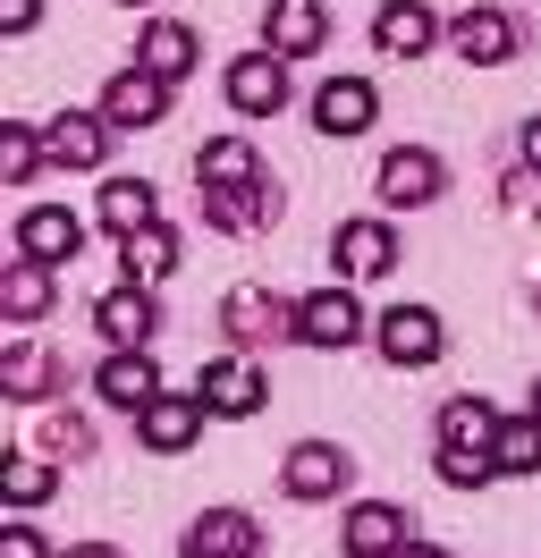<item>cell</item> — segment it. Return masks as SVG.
<instances>
[{"instance_id": "21", "label": "cell", "mask_w": 541, "mask_h": 558, "mask_svg": "<svg viewBox=\"0 0 541 558\" xmlns=\"http://www.w3.org/2000/svg\"><path fill=\"white\" fill-rule=\"evenodd\" d=\"M51 296H60V263L17 254V263L0 271V322H9V330H34V322L51 314Z\"/></svg>"}, {"instance_id": "1", "label": "cell", "mask_w": 541, "mask_h": 558, "mask_svg": "<svg viewBox=\"0 0 541 558\" xmlns=\"http://www.w3.org/2000/svg\"><path fill=\"white\" fill-rule=\"evenodd\" d=\"M220 330H229V348H279V339H297V296H279L263 279H237L229 296H220Z\"/></svg>"}, {"instance_id": "23", "label": "cell", "mask_w": 541, "mask_h": 558, "mask_svg": "<svg viewBox=\"0 0 541 558\" xmlns=\"http://www.w3.org/2000/svg\"><path fill=\"white\" fill-rule=\"evenodd\" d=\"M153 220H161V186H153V178H101L94 229H110V238H135V229H153Z\"/></svg>"}, {"instance_id": "19", "label": "cell", "mask_w": 541, "mask_h": 558, "mask_svg": "<svg viewBox=\"0 0 541 558\" xmlns=\"http://www.w3.org/2000/svg\"><path fill=\"white\" fill-rule=\"evenodd\" d=\"M178 558H263V524L245 517V508H203L178 533Z\"/></svg>"}, {"instance_id": "27", "label": "cell", "mask_w": 541, "mask_h": 558, "mask_svg": "<svg viewBox=\"0 0 541 558\" xmlns=\"http://www.w3.org/2000/svg\"><path fill=\"white\" fill-rule=\"evenodd\" d=\"M51 490H60V465H51L43 449H9V457H0V499H9L17 517H34Z\"/></svg>"}, {"instance_id": "37", "label": "cell", "mask_w": 541, "mask_h": 558, "mask_svg": "<svg viewBox=\"0 0 541 558\" xmlns=\"http://www.w3.org/2000/svg\"><path fill=\"white\" fill-rule=\"evenodd\" d=\"M398 558H448V550H440V542H423V533H414V542H406Z\"/></svg>"}, {"instance_id": "14", "label": "cell", "mask_w": 541, "mask_h": 558, "mask_svg": "<svg viewBox=\"0 0 541 558\" xmlns=\"http://www.w3.org/2000/svg\"><path fill=\"white\" fill-rule=\"evenodd\" d=\"M220 94H229L237 119H279L288 110V60L279 51H245V60H229V76H220Z\"/></svg>"}, {"instance_id": "36", "label": "cell", "mask_w": 541, "mask_h": 558, "mask_svg": "<svg viewBox=\"0 0 541 558\" xmlns=\"http://www.w3.org/2000/svg\"><path fill=\"white\" fill-rule=\"evenodd\" d=\"M516 161H525V170H541V110L525 119V136H516Z\"/></svg>"}, {"instance_id": "26", "label": "cell", "mask_w": 541, "mask_h": 558, "mask_svg": "<svg viewBox=\"0 0 541 558\" xmlns=\"http://www.w3.org/2000/svg\"><path fill=\"white\" fill-rule=\"evenodd\" d=\"M178 263H187V238L169 229V220H153V229H135V238H119V271L144 279V288H161V279H178Z\"/></svg>"}, {"instance_id": "6", "label": "cell", "mask_w": 541, "mask_h": 558, "mask_svg": "<svg viewBox=\"0 0 541 558\" xmlns=\"http://www.w3.org/2000/svg\"><path fill=\"white\" fill-rule=\"evenodd\" d=\"M516 9L500 0H466V9H448V51L466 60V69H507L516 60Z\"/></svg>"}, {"instance_id": "7", "label": "cell", "mask_w": 541, "mask_h": 558, "mask_svg": "<svg viewBox=\"0 0 541 558\" xmlns=\"http://www.w3.org/2000/svg\"><path fill=\"white\" fill-rule=\"evenodd\" d=\"M195 389H203V407H212V423H254V415H263V398H270L263 364H254L245 348L212 355V364L195 373Z\"/></svg>"}, {"instance_id": "29", "label": "cell", "mask_w": 541, "mask_h": 558, "mask_svg": "<svg viewBox=\"0 0 541 558\" xmlns=\"http://www.w3.org/2000/svg\"><path fill=\"white\" fill-rule=\"evenodd\" d=\"M245 178H270L263 153H254V136H212L195 153V186H245Z\"/></svg>"}, {"instance_id": "16", "label": "cell", "mask_w": 541, "mask_h": 558, "mask_svg": "<svg viewBox=\"0 0 541 558\" xmlns=\"http://www.w3.org/2000/svg\"><path fill=\"white\" fill-rule=\"evenodd\" d=\"M372 119H381V85L372 76H322L313 85V136L347 144V136H364Z\"/></svg>"}, {"instance_id": "32", "label": "cell", "mask_w": 541, "mask_h": 558, "mask_svg": "<svg viewBox=\"0 0 541 558\" xmlns=\"http://www.w3.org/2000/svg\"><path fill=\"white\" fill-rule=\"evenodd\" d=\"M432 465H440V483H448V490H491V483H500L491 449H440Z\"/></svg>"}, {"instance_id": "18", "label": "cell", "mask_w": 541, "mask_h": 558, "mask_svg": "<svg viewBox=\"0 0 541 558\" xmlns=\"http://www.w3.org/2000/svg\"><path fill=\"white\" fill-rule=\"evenodd\" d=\"M43 144H51V170H101L110 161V144H119V128L94 110H60V119H43Z\"/></svg>"}, {"instance_id": "8", "label": "cell", "mask_w": 541, "mask_h": 558, "mask_svg": "<svg viewBox=\"0 0 541 558\" xmlns=\"http://www.w3.org/2000/svg\"><path fill=\"white\" fill-rule=\"evenodd\" d=\"M330 263L338 279H389L398 271V229H389V211H356V220H338L330 229Z\"/></svg>"}, {"instance_id": "10", "label": "cell", "mask_w": 541, "mask_h": 558, "mask_svg": "<svg viewBox=\"0 0 541 558\" xmlns=\"http://www.w3.org/2000/svg\"><path fill=\"white\" fill-rule=\"evenodd\" d=\"M169 94H178L169 76H153L144 60H128V69L101 85V119H110L119 136H144V128H161V119H169Z\"/></svg>"}, {"instance_id": "17", "label": "cell", "mask_w": 541, "mask_h": 558, "mask_svg": "<svg viewBox=\"0 0 541 558\" xmlns=\"http://www.w3.org/2000/svg\"><path fill=\"white\" fill-rule=\"evenodd\" d=\"M94 330L110 348H153V330H161V296L144 288V279H119V288H101L94 296Z\"/></svg>"}, {"instance_id": "2", "label": "cell", "mask_w": 541, "mask_h": 558, "mask_svg": "<svg viewBox=\"0 0 541 558\" xmlns=\"http://www.w3.org/2000/svg\"><path fill=\"white\" fill-rule=\"evenodd\" d=\"M364 339H372V322H364V305H356V279H330V288L297 296V348L347 355V348H364Z\"/></svg>"}, {"instance_id": "33", "label": "cell", "mask_w": 541, "mask_h": 558, "mask_svg": "<svg viewBox=\"0 0 541 558\" xmlns=\"http://www.w3.org/2000/svg\"><path fill=\"white\" fill-rule=\"evenodd\" d=\"M43 449H60V457H94V423L68 415V407H51V415H43Z\"/></svg>"}, {"instance_id": "30", "label": "cell", "mask_w": 541, "mask_h": 558, "mask_svg": "<svg viewBox=\"0 0 541 558\" xmlns=\"http://www.w3.org/2000/svg\"><path fill=\"white\" fill-rule=\"evenodd\" d=\"M43 170H51V144H43V128H26V119H17V128H0V186H9V195H26Z\"/></svg>"}, {"instance_id": "11", "label": "cell", "mask_w": 541, "mask_h": 558, "mask_svg": "<svg viewBox=\"0 0 541 558\" xmlns=\"http://www.w3.org/2000/svg\"><path fill=\"white\" fill-rule=\"evenodd\" d=\"M414 542V517H406L398 499H347V517H338V558H398Z\"/></svg>"}, {"instance_id": "24", "label": "cell", "mask_w": 541, "mask_h": 558, "mask_svg": "<svg viewBox=\"0 0 541 558\" xmlns=\"http://www.w3.org/2000/svg\"><path fill=\"white\" fill-rule=\"evenodd\" d=\"M0 389H9L17 407H43V398L60 389V364H51V348H43L34 330H17V339L0 348Z\"/></svg>"}, {"instance_id": "5", "label": "cell", "mask_w": 541, "mask_h": 558, "mask_svg": "<svg viewBox=\"0 0 541 558\" xmlns=\"http://www.w3.org/2000/svg\"><path fill=\"white\" fill-rule=\"evenodd\" d=\"M279 490H288L297 508H330V499H347V490H356V457H347V440H297V449L279 457Z\"/></svg>"}, {"instance_id": "3", "label": "cell", "mask_w": 541, "mask_h": 558, "mask_svg": "<svg viewBox=\"0 0 541 558\" xmlns=\"http://www.w3.org/2000/svg\"><path fill=\"white\" fill-rule=\"evenodd\" d=\"M372 195H381V211H432L448 195V161L432 144H389L372 170Z\"/></svg>"}, {"instance_id": "12", "label": "cell", "mask_w": 541, "mask_h": 558, "mask_svg": "<svg viewBox=\"0 0 541 558\" xmlns=\"http://www.w3.org/2000/svg\"><path fill=\"white\" fill-rule=\"evenodd\" d=\"M203 423H212V407H203V389H161L144 415H135V440L153 457H187L203 440Z\"/></svg>"}, {"instance_id": "31", "label": "cell", "mask_w": 541, "mask_h": 558, "mask_svg": "<svg viewBox=\"0 0 541 558\" xmlns=\"http://www.w3.org/2000/svg\"><path fill=\"white\" fill-rule=\"evenodd\" d=\"M491 465H500V483H507V474H541V415H533V407L500 423V440H491Z\"/></svg>"}, {"instance_id": "39", "label": "cell", "mask_w": 541, "mask_h": 558, "mask_svg": "<svg viewBox=\"0 0 541 558\" xmlns=\"http://www.w3.org/2000/svg\"><path fill=\"white\" fill-rule=\"evenodd\" d=\"M119 9H153V0H119Z\"/></svg>"}, {"instance_id": "38", "label": "cell", "mask_w": 541, "mask_h": 558, "mask_svg": "<svg viewBox=\"0 0 541 558\" xmlns=\"http://www.w3.org/2000/svg\"><path fill=\"white\" fill-rule=\"evenodd\" d=\"M60 558H119L110 542H76V550H60Z\"/></svg>"}, {"instance_id": "4", "label": "cell", "mask_w": 541, "mask_h": 558, "mask_svg": "<svg viewBox=\"0 0 541 558\" xmlns=\"http://www.w3.org/2000/svg\"><path fill=\"white\" fill-rule=\"evenodd\" d=\"M372 355L389 373H432L440 355H448V322L432 305H389V314L372 322Z\"/></svg>"}, {"instance_id": "35", "label": "cell", "mask_w": 541, "mask_h": 558, "mask_svg": "<svg viewBox=\"0 0 541 558\" xmlns=\"http://www.w3.org/2000/svg\"><path fill=\"white\" fill-rule=\"evenodd\" d=\"M34 26H43V0H0V35L9 43H26Z\"/></svg>"}, {"instance_id": "25", "label": "cell", "mask_w": 541, "mask_h": 558, "mask_svg": "<svg viewBox=\"0 0 541 558\" xmlns=\"http://www.w3.org/2000/svg\"><path fill=\"white\" fill-rule=\"evenodd\" d=\"M135 60L153 76H169V85H187L195 76V60H203V43H195V26L187 17H153L144 35H135Z\"/></svg>"}, {"instance_id": "9", "label": "cell", "mask_w": 541, "mask_h": 558, "mask_svg": "<svg viewBox=\"0 0 541 558\" xmlns=\"http://www.w3.org/2000/svg\"><path fill=\"white\" fill-rule=\"evenodd\" d=\"M440 43H448V17L432 0H381L372 9V51L381 60H432Z\"/></svg>"}, {"instance_id": "20", "label": "cell", "mask_w": 541, "mask_h": 558, "mask_svg": "<svg viewBox=\"0 0 541 558\" xmlns=\"http://www.w3.org/2000/svg\"><path fill=\"white\" fill-rule=\"evenodd\" d=\"M17 254H34V263H76V254H85V211L26 204L17 211Z\"/></svg>"}, {"instance_id": "13", "label": "cell", "mask_w": 541, "mask_h": 558, "mask_svg": "<svg viewBox=\"0 0 541 558\" xmlns=\"http://www.w3.org/2000/svg\"><path fill=\"white\" fill-rule=\"evenodd\" d=\"M161 364H153V348H110V355H101V364H94V398H101V407H119V415H144V407H153V398H161Z\"/></svg>"}, {"instance_id": "28", "label": "cell", "mask_w": 541, "mask_h": 558, "mask_svg": "<svg viewBox=\"0 0 541 558\" xmlns=\"http://www.w3.org/2000/svg\"><path fill=\"white\" fill-rule=\"evenodd\" d=\"M500 407L491 398H440V449H491L500 440Z\"/></svg>"}, {"instance_id": "34", "label": "cell", "mask_w": 541, "mask_h": 558, "mask_svg": "<svg viewBox=\"0 0 541 558\" xmlns=\"http://www.w3.org/2000/svg\"><path fill=\"white\" fill-rule=\"evenodd\" d=\"M0 558H51L43 524H34V517H9V524H0Z\"/></svg>"}, {"instance_id": "15", "label": "cell", "mask_w": 541, "mask_h": 558, "mask_svg": "<svg viewBox=\"0 0 541 558\" xmlns=\"http://www.w3.org/2000/svg\"><path fill=\"white\" fill-rule=\"evenodd\" d=\"M279 178H245V186H203V229H220V238H254L279 220Z\"/></svg>"}, {"instance_id": "40", "label": "cell", "mask_w": 541, "mask_h": 558, "mask_svg": "<svg viewBox=\"0 0 541 558\" xmlns=\"http://www.w3.org/2000/svg\"><path fill=\"white\" fill-rule=\"evenodd\" d=\"M533 415H541V381H533Z\"/></svg>"}, {"instance_id": "22", "label": "cell", "mask_w": 541, "mask_h": 558, "mask_svg": "<svg viewBox=\"0 0 541 558\" xmlns=\"http://www.w3.org/2000/svg\"><path fill=\"white\" fill-rule=\"evenodd\" d=\"M263 43L279 60H313L322 43H330V9L322 0H270L263 9Z\"/></svg>"}]
</instances>
